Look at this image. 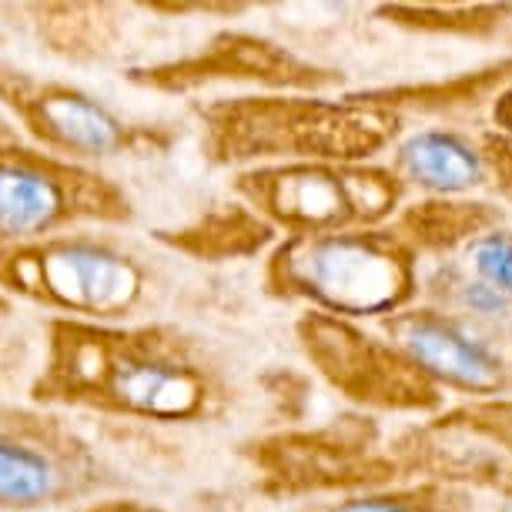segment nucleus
Here are the masks:
<instances>
[{
    "label": "nucleus",
    "instance_id": "f257e3e1",
    "mask_svg": "<svg viewBox=\"0 0 512 512\" xmlns=\"http://www.w3.org/2000/svg\"><path fill=\"white\" fill-rule=\"evenodd\" d=\"M34 395L144 422H205L228 402L218 369L175 328L81 318L51 322Z\"/></svg>",
    "mask_w": 512,
    "mask_h": 512
},
{
    "label": "nucleus",
    "instance_id": "6ab92c4d",
    "mask_svg": "<svg viewBox=\"0 0 512 512\" xmlns=\"http://www.w3.org/2000/svg\"><path fill=\"white\" fill-rule=\"evenodd\" d=\"M312 512H459V496L439 482H419V486H382L335 496L318 502Z\"/></svg>",
    "mask_w": 512,
    "mask_h": 512
},
{
    "label": "nucleus",
    "instance_id": "9b49d317",
    "mask_svg": "<svg viewBox=\"0 0 512 512\" xmlns=\"http://www.w3.org/2000/svg\"><path fill=\"white\" fill-rule=\"evenodd\" d=\"M402 472L439 486H486L512 496V429L492 399L442 412L395 439Z\"/></svg>",
    "mask_w": 512,
    "mask_h": 512
},
{
    "label": "nucleus",
    "instance_id": "6e6552de",
    "mask_svg": "<svg viewBox=\"0 0 512 512\" xmlns=\"http://www.w3.org/2000/svg\"><path fill=\"white\" fill-rule=\"evenodd\" d=\"M251 462L275 496H352L395 486L402 466L382 449L379 429L365 422H335L305 432H278L251 446Z\"/></svg>",
    "mask_w": 512,
    "mask_h": 512
},
{
    "label": "nucleus",
    "instance_id": "4468645a",
    "mask_svg": "<svg viewBox=\"0 0 512 512\" xmlns=\"http://www.w3.org/2000/svg\"><path fill=\"white\" fill-rule=\"evenodd\" d=\"M392 228L415 255H452L466 251L479 238L506 228V211L482 198H419L399 211Z\"/></svg>",
    "mask_w": 512,
    "mask_h": 512
},
{
    "label": "nucleus",
    "instance_id": "f3484780",
    "mask_svg": "<svg viewBox=\"0 0 512 512\" xmlns=\"http://www.w3.org/2000/svg\"><path fill=\"white\" fill-rule=\"evenodd\" d=\"M71 489L67 469L51 449L0 436V509H41L61 502Z\"/></svg>",
    "mask_w": 512,
    "mask_h": 512
},
{
    "label": "nucleus",
    "instance_id": "f8f14e48",
    "mask_svg": "<svg viewBox=\"0 0 512 512\" xmlns=\"http://www.w3.org/2000/svg\"><path fill=\"white\" fill-rule=\"evenodd\" d=\"M379 332L442 392L469 395L472 402L506 399L512 369L476 322L439 305H412L379 322Z\"/></svg>",
    "mask_w": 512,
    "mask_h": 512
},
{
    "label": "nucleus",
    "instance_id": "f03ea898",
    "mask_svg": "<svg viewBox=\"0 0 512 512\" xmlns=\"http://www.w3.org/2000/svg\"><path fill=\"white\" fill-rule=\"evenodd\" d=\"M201 144L215 164L328 161L365 164L399 144L405 121L359 94H238L198 111Z\"/></svg>",
    "mask_w": 512,
    "mask_h": 512
},
{
    "label": "nucleus",
    "instance_id": "a211bd4d",
    "mask_svg": "<svg viewBox=\"0 0 512 512\" xmlns=\"http://www.w3.org/2000/svg\"><path fill=\"white\" fill-rule=\"evenodd\" d=\"M512 11L509 4H389L379 14L389 24L412 27L425 34H486L502 27V17Z\"/></svg>",
    "mask_w": 512,
    "mask_h": 512
},
{
    "label": "nucleus",
    "instance_id": "aec40b11",
    "mask_svg": "<svg viewBox=\"0 0 512 512\" xmlns=\"http://www.w3.org/2000/svg\"><path fill=\"white\" fill-rule=\"evenodd\" d=\"M466 268L479 282H486L492 292L512 302V228H499L479 238L466 251Z\"/></svg>",
    "mask_w": 512,
    "mask_h": 512
},
{
    "label": "nucleus",
    "instance_id": "2eb2a0df",
    "mask_svg": "<svg viewBox=\"0 0 512 512\" xmlns=\"http://www.w3.org/2000/svg\"><path fill=\"white\" fill-rule=\"evenodd\" d=\"M164 245L198 262H235V258H255L272 251L282 235L268 221L251 211L245 201H228L205 211L191 225L178 231H158Z\"/></svg>",
    "mask_w": 512,
    "mask_h": 512
},
{
    "label": "nucleus",
    "instance_id": "412c9836",
    "mask_svg": "<svg viewBox=\"0 0 512 512\" xmlns=\"http://www.w3.org/2000/svg\"><path fill=\"white\" fill-rule=\"evenodd\" d=\"M479 148L486 154L489 185L506 201H512V134L486 128L479 134Z\"/></svg>",
    "mask_w": 512,
    "mask_h": 512
},
{
    "label": "nucleus",
    "instance_id": "423d86ee",
    "mask_svg": "<svg viewBox=\"0 0 512 512\" xmlns=\"http://www.w3.org/2000/svg\"><path fill=\"white\" fill-rule=\"evenodd\" d=\"M134 218L128 195L81 161L21 144L0 148V248L61 238L71 225H124Z\"/></svg>",
    "mask_w": 512,
    "mask_h": 512
},
{
    "label": "nucleus",
    "instance_id": "0eeeda50",
    "mask_svg": "<svg viewBox=\"0 0 512 512\" xmlns=\"http://www.w3.org/2000/svg\"><path fill=\"white\" fill-rule=\"evenodd\" d=\"M298 345L312 369L359 409L392 415H436L446 392L436 389L382 332L322 312H302Z\"/></svg>",
    "mask_w": 512,
    "mask_h": 512
},
{
    "label": "nucleus",
    "instance_id": "7ed1b4c3",
    "mask_svg": "<svg viewBox=\"0 0 512 512\" xmlns=\"http://www.w3.org/2000/svg\"><path fill=\"white\" fill-rule=\"evenodd\" d=\"M268 292L349 322H382L419 305L422 268L405 238L389 228L282 238L265 258Z\"/></svg>",
    "mask_w": 512,
    "mask_h": 512
},
{
    "label": "nucleus",
    "instance_id": "4be33fe9",
    "mask_svg": "<svg viewBox=\"0 0 512 512\" xmlns=\"http://www.w3.org/2000/svg\"><path fill=\"white\" fill-rule=\"evenodd\" d=\"M489 118H492V128H496V131L512 134V84L499 94L496 101H492Z\"/></svg>",
    "mask_w": 512,
    "mask_h": 512
},
{
    "label": "nucleus",
    "instance_id": "5701e85b",
    "mask_svg": "<svg viewBox=\"0 0 512 512\" xmlns=\"http://www.w3.org/2000/svg\"><path fill=\"white\" fill-rule=\"evenodd\" d=\"M77 512H161V509L144 506V502H94V506L77 509Z\"/></svg>",
    "mask_w": 512,
    "mask_h": 512
},
{
    "label": "nucleus",
    "instance_id": "9d476101",
    "mask_svg": "<svg viewBox=\"0 0 512 512\" xmlns=\"http://www.w3.org/2000/svg\"><path fill=\"white\" fill-rule=\"evenodd\" d=\"M0 108L47 154L67 161L114 158L138 151L144 131L124 124L91 94L0 64Z\"/></svg>",
    "mask_w": 512,
    "mask_h": 512
},
{
    "label": "nucleus",
    "instance_id": "1a4fd4ad",
    "mask_svg": "<svg viewBox=\"0 0 512 512\" xmlns=\"http://www.w3.org/2000/svg\"><path fill=\"white\" fill-rule=\"evenodd\" d=\"M128 77L141 88L171 94H188L208 84H251L268 94H328L342 84V74L332 67L308 61L272 37L241 31H225L195 54L141 67Z\"/></svg>",
    "mask_w": 512,
    "mask_h": 512
},
{
    "label": "nucleus",
    "instance_id": "dca6fc26",
    "mask_svg": "<svg viewBox=\"0 0 512 512\" xmlns=\"http://www.w3.org/2000/svg\"><path fill=\"white\" fill-rule=\"evenodd\" d=\"M512 84V57L496 64H486L479 71H466L456 77L425 84H399V88H375V91H355L362 101L379 104L385 111H395L405 121L409 114H456V111H476L482 104L499 98Z\"/></svg>",
    "mask_w": 512,
    "mask_h": 512
},
{
    "label": "nucleus",
    "instance_id": "b1692460",
    "mask_svg": "<svg viewBox=\"0 0 512 512\" xmlns=\"http://www.w3.org/2000/svg\"><path fill=\"white\" fill-rule=\"evenodd\" d=\"M17 141H21V128H17L4 114V108H0V148H4V144H17Z\"/></svg>",
    "mask_w": 512,
    "mask_h": 512
},
{
    "label": "nucleus",
    "instance_id": "ddd939ff",
    "mask_svg": "<svg viewBox=\"0 0 512 512\" xmlns=\"http://www.w3.org/2000/svg\"><path fill=\"white\" fill-rule=\"evenodd\" d=\"M389 168L409 191L425 198H472L489 188L486 154L479 138L452 128H425L402 134L392 148Z\"/></svg>",
    "mask_w": 512,
    "mask_h": 512
},
{
    "label": "nucleus",
    "instance_id": "20e7f679",
    "mask_svg": "<svg viewBox=\"0 0 512 512\" xmlns=\"http://www.w3.org/2000/svg\"><path fill=\"white\" fill-rule=\"evenodd\" d=\"M231 188L238 201L258 211L282 238L389 228L409 195L399 175L379 161L262 164L238 171Z\"/></svg>",
    "mask_w": 512,
    "mask_h": 512
},
{
    "label": "nucleus",
    "instance_id": "39448f33",
    "mask_svg": "<svg viewBox=\"0 0 512 512\" xmlns=\"http://www.w3.org/2000/svg\"><path fill=\"white\" fill-rule=\"evenodd\" d=\"M0 285L64 318L121 325L148 295V268L104 238L61 235L0 248Z\"/></svg>",
    "mask_w": 512,
    "mask_h": 512
}]
</instances>
